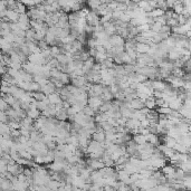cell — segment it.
<instances>
[{"instance_id":"obj_1","label":"cell","mask_w":191,"mask_h":191,"mask_svg":"<svg viewBox=\"0 0 191 191\" xmlns=\"http://www.w3.org/2000/svg\"><path fill=\"white\" fill-rule=\"evenodd\" d=\"M104 102L101 100L100 97H88V100H87V106H89V107L94 111L95 114L98 113V110H100L101 105Z\"/></svg>"},{"instance_id":"obj_2","label":"cell","mask_w":191,"mask_h":191,"mask_svg":"<svg viewBox=\"0 0 191 191\" xmlns=\"http://www.w3.org/2000/svg\"><path fill=\"white\" fill-rule=\"evenodd\" d=\"M109 43L112 47H115V46H124L125 39H123L120 35H118V34H115V35L110 36L109 37Z\"/></svg>"},{"instance_id":"obj_3","label":"cell","mask_w":191,"mask_h":191,"mask_svg":"<svg viewBox=\"0 0 191 191\" xmlns=\"http://www.w3.org/2000/svg\"><path fill=\"white\" fill-rule=\"evenodd\" d=\"M167 83L163 82V81H151V87H152L153 91H159V92H163L167 87Z\"/></svg>"},{"instance_id":"obj_4","label":"cell","mask_w":191,"mask_h":191,"mask_svg":"<svg viewBox=\"0 0 191 191\" xmlns=\"http://www.w3.org/2000/svg\"><path fill=\"white\" fill-rule=\"evenodd\" d=\"M147 142L149 144H151V145L154 147H156L159 144H161L159 135H156V134H151V133L147 135Z\"/></svg>"},{"instance_id":"obj_5","label":"cell","mask_w":191,"mask_h":191,"mask_svg":"<svg viewBox=\"0 0 191 191\" xmlns=\"http://www.w3.org/2000/svg\"><path fill=\"white\" fill-rule=\"evenodd\" d=\"M6 18H7V20H8L9 23H11V24H15V23H17V21H18L19 15H18V14H17L16 11H14V10H9V9H7V11H6Z\"/></svg>"},{"instance_id":"obj_6","label":"cell","mask_w":191,"mask_h":191,"mask_svg":"<svg viewBox=\"0 0 191 191\" xmlns=\"http://www.w3.org/2000/svg\"><path fill=\"white\" fill-rule=\"evenodd\" d=\"M40 92L43 93L44 95H46V96H48V95H50V94H53V93H55L56 92V88H55V86L52 84V83H48L47 85H45V86H43V87H40Z\"/></svg>"},{"instance_id":"obj_7","label":"cell","mask_w":191,"mask_h":191,"mask_svg":"<svg viewBox=\"0 0 191 191\" xmlns=\"http://www.w3.org/2000/svg\"><path fill=\"white\" fill-rule=\"evenodd\" d=\"M92 140L98 142V143H104L105 142V132L104 131H102V132H94L92 134Z\"/></svg>"},{"instance_id":"obj_8","label":"cell","mask_w":191,"mask_h":191,"mask_svg":"<svg viewBox=\"0 0 191 191\" xmlns=\"http://www.w3.org/2000/svg\"><path fill=\"white\" fill-rule=\"evenodd\" d=\"M48 101H49V104H52V105H56V104H58V103H62L63 101L62 98H60V96H59L58 93H53V94H50L47 96Z\"/></svg>"},{"instance_id":"obj_9","label":"cell","mask_w":191,"mask_h":191,"mask_svg":"<svg viewBox=\"0 0 191 191\" xmlns=\"http://www.w3.org/2000/svg\"><path fill=\"white\" fill-rule=\"evenodd\" d=\"M132 140L134 141V143L136 145H144V144H147V136L144 135H141V134H135V135H133Z\"/></svg>"},{"instance_id":"obj_10","label":"cell","mask_w":191,"mask_h":191,"mask_svg":"<svg viewBox=\"0 0 191 191\" xmlns=\"http://www.w3.org/2000/svg\"><path fill=\"white\" fill-rule=\"evenodd\" d=\"M163 144H164L167 147H169V149H172V150H174V147H176V141L174 140V139L169 138V136L165 135V136H163Z\"/></svg>"},{"instance_id":"obj_11","label":"cell","mask_w":191,"mask_h":191,"mask_svg":"<svg viewBox=\"0 0 191 191\" xmlns=\"http://www.w3.org/2000/svg\"><path fill=\"white\" fill-rule=\"evenodd\" d=\"M26 115L28 118H31V120L36 121L37 118H39V116H40V112L37 109H29L26 112Z\"/></svg>"},{"instance_id":"obj_12","label":"cell","mask_w":191,"mask_h":191,"mask_svg":"<svg viewBox=\"0 0 191 191\" xmlns=\"http://www.w3.org/2000/svg\"><path fill=\"white\" fill-rule=\"evenodd\" d=\"M58 81L62 83L64 86H67V85L71 84V77H69V75H68L67 73H60L59 74Z\"/></svg>"},{"instance_id":"obj_13","label":"cell","mask_w":191,"mask_h":191,"mask_svg":"<svg viewBox=\"0 0 191 191\" xmlns=\"http://www.w3.org/2000/svg\"><path fill=\"white\" fill-rule=\"evenodd\" d=\"M144 107L147 110H150V111H152V110H154L156 107V98L153 96H150L149 98H147L145 102H144Z\"/></svg>"},{"instance_id":"obj_14","label":"cell","mask_w":191,"mask_h":191,"mask_svg":"<svg viewBox=\"0 0 191 191\" xmlns=\"http://www.w3.org/2000/svg\"><path fill=\"white\" fill-rule=\"evenodd\" d=\"M139 170H140V169H138V168L134 167V165H132V164H130L129 162H127V163H125L124 171H125V172H127L129 176H132V174H134V173H139Z\"/></svg>"},{"instance_id":"obj_15","label":"cell","mask_w":191,"mask_h":191,"mask_svg":"<svg viewBox=\"0 0 191 191\" xmlns=\"http://www.w3.org/2000/svg\"><path fill=\"white\" fill-rule=\"evenodd\" d=\"M168 58H169V60H171V62H174V60H176V59L180 58V55L178 54V52H176V49H170L169 52H168Z\"/></svg>"},{"instance_id":"obj_16","label":"cell","mask_w":191,"mask_h":191,"mask_svg":"<svg viewBox=\"0 0 191 191\" xmlns=\"http://www.w3.org/2000/svg\"><path fill=\"white\" fill-rule=\"evenodd\" d=\"M55 118L57 121H63V122H66L68 120V116H67V113L65 110H60L59 112H57V114H56Z\"/></svg>"},{"instance_id":"obj_17","label":"cell","mask_w":191,"mask_h":191,"mask_svg":"<svg viewBox=\"0 0 191 191\" xmlns=\"http://www.w3.org/2000/svg\"><path fill=\"white\" fill-rule=\"evenodd\" d=\"M102 5V1H95V0H92V1H88L87 2V6H88V9L92 10V11H96L97 8Z\"/></svg>"},{"instance_id":"obj_18","label":"cell","mask_w":191,"mask_h":191,"mask_svg":"<svg viewBox=\"0 0 191 191\" xmlns=\"http://www.w3.org/2000/svg\"><path fill=\"white\" fill-rule=\"evenodd\" d=\"M18 24H21V25H28L29 26V23H30V19L28 17L27 14H23V15H19V18H18Z\"/></svg>"},{"instance_id":"obj_19","label":"cell","mask_w":191,"mask_h":191,"mask_svg":"<svg viewBox=\"0 0 191 191\" xmlns=\"http://www.w3.org/2000/svg\"><path fill=\"white\" fill-rule=\"evenodd\" d=\"M14 11L17 12L18 15H23V14H26V12H27V8L21 2H17V5H16V8L14 9Z\"/></svg>"},{"instance_id":"obj_20","label":"cell","mask_w":191,"mask_h":191,"mask_svg":"<svg viewBox=\"0 0 191 191\" xmlns=\"http://www.w3.org/2000/svg\"><path fill=\"white\" fill-rule=\"evenodd\" d=\"M19 156H20L21 159L28 160V161H31L32 160V156L31 153L28 150H24V151H19Z\"/></svg>"},{"instance_id":"obj_21","label":"cell","mask_w":191,"mask_h":191,"mask_svg":"<svg viewBox=\"0 0 191 191\" xmlns=\"http://www.w3.org/2000/svg\"><path fill=\"white\" fill-rule=\"evenodd\" d=\"M49 50H50V55H52V58H56L59 54H62L60 52V48L58 46H52L49 47Z\"/></svg>"},{"instance_id":"obj_22","label":"cell","mask_w":191,"mask_h":191,"mask_svg":"<svg viewBox=\"0 0 191 191\" xmlns=\"http://www.w3.org/2000/svg\"><path fill=\"white\" fill-rule=\"evenodd\" d=\"M83 114L84 115H86V116H89V118H94L95 116V113H94V111H93V110L91 109V107H89V106H84V107H83Z\"/></svg>"},{"instance_id":"obj_23","label":"cell","mask_w":191,"mask_h":191,"mask_svg":"<svg viewBox=\"0 0 191 191\" xmlns=\"http://www.w3.org/2000/svg\"><path fill=\"white\" fill-rule=\"evenodd\" d=\"M37 92H40V86L38 83L31 82L29 85V93H37Z\"/></svg>"},{"instance_id":"obj_24","label":"cell","mask_w":191,"mask_h":191,"mask_svg":"<svg viewBox=\"0 0 191 191\" xmlns=\"http://www.w3.org/2000/svg\"><path fill=\"white\" fill-rule=\"evenodd\" d=\"M158 114H163V115H169L171 113V110L168 107V106H161V107H158L156 110Z\"/></svg>"},{"instance_id":"obj_25","label":"cell","mask_w":191,"mask_h":191,"mask_svg":"<svg viewBox=\"0 0 191 191\" xmlns=\"http://www.w3.org/2000/svg\"><path fill=\"white\" fill-rule=\"evenodd\" d=\"M31 97L32 98H35L37 102H41V101H44L47 96L43 94L41 92H37V93H31Z\"/></svg>"},{"instance_id":"obj_26","label":"cell","mask_w":191,"mask_h":191,"mask_svg":"<svg viewBox=\"0 0 191 191\" xmlns=\"http://www.w3.org/2000/svg\"><path fill=\"white\" fill-rule=\"evenodd\" d=\"M111 109V102H104L102 105H101L100 110H98V113H106L109 112Z\"/></svg>"},{"instance_id":"obj_27","label":"cell","mask_w":191,"mask_h":191,"mask_svg":"<svg viewBox=\"0 0 191 191\" xmlns=\"http://www.w3.org/2000/svg\"><path fill=\"white\" fill-rule=\"evenodd\" d=\"M8 127H10V130H19L20 129V123L19 122H16V121H9Z\"/></svg>"},{"instance_id":"obj_28","label":"cell","mask_w":191,"mask_h":191,"mask_svg":"<svg viewBox=\"0 0 191 191\" xmlns=\"http://www.w3.org/2000/svg\"><path fill=\"white\" fill-rule=\"evenodd\" d=\"M50 78H55V80L58 81V77H59V74H60V72L57 69V68H52L50 69Z\"/></svg>"},{"instance_id":"obj_29","label":"cell","mask_w":191,"mask_h":191,"mask_svg":"<svg viewBox=\"0 0 191 191\" xmlns=\"http://www.w3.org/2000/svg\"><path fill=\"white\" fill-rule=\"evenodd\" d=\"M37 46H38V47H39V49H40L41 52H44V50L49 49V46H48V45L46 44V41H45V40L38 41V44H37Z\"/></svg>"},{"instance_id":"obj_30","label":"cell","mask_w":191,"mask_h":191,"mask_svg":"<svg viewBox=\"0 0 191 191\" xmlns=\"http://www.w3.org/2000/svg\"><path fill=\"white\" fill-rule=\"evenodd\" d=\"M10 106L2 100V98H0V112H6L7 110H9Z\"/></svg>"},{"instance_id":"obj_31","label":"cell","mask_w":191,"mask_h":191,"mask_svg":"<svg viewBox=\"0 0 191 191\" xmlns=\"http://www.w3.org/2000/svg\"><path fill=\"white\" fill-rule=\"evenodd\" d=\"M109 89H110V92H111V94L114 96L118 92H120V88H118V84H113V85H111L109 87Z\"/></svg>"},{"instance_id":"obj_32","label":"cell","mask_w":191,"mask_h":191,"mask_svg":"<svg viewBox=\"0 0 191 191\" xmlns=\"http://www.w3.org/2000/svg\"><path fill=\"white\" fill-rule=\"evenodd\" d=\"M19 132H20V135L21 136H25V138L29 139V135H30V131L27 129H24V127H20L19 129Z\"/></svg>"},{"instance_id":"obj_33","label":"cell","mask_w":191,"mask_h":191,"mask_svg":"<svg viewBox=\"0 0 191 191\" xmlns=\"http://www.w3.org/2000/svg\"><path fill=\"white\" fill-rule=\"evenodd\" d=\"M149 127H150V121L147 118L140 122V127H142V129H149Z\"/></svg>"},{"instance_id":"obj_34","label":"cell","mask_w":191,"mask_h":191,"mask_svg":"<svg viewBox=\"0 0 191 191\" xmlns=\"http://www.w3.org/2000/svg\"><path fill=\"white\" fill-rule=\"evenodd\" d=\"M14 111H19V110H21V105H20V102L19 101H16L15 103L12 104L11 106H10Z\"/></svg>"},{"instance_id":"obj_35","label":"cell","mask_w":191,"mask_h":191,"mask_svg":"<svg viewBox=\"0 0 191 191\" xmlns=\"http://www.w3.org/2000/svg\"><path fill=\"white\" fill-rule=\"evenodd\" d=\"M63 188H64V191H73V185L71 183H66Z\"/></svg>"},{"instance_id":"obj_36","label":"cell","mask_w":191,"mask_h":191,"mask_svg":"<svg viewBox=\"0 0 191 191\" xmlns=\"http://www.w3.org/2000/svg\"><path fill=\"white\" fill-rule=\"evenodd\" d=\"M0 191H1V190H0Z\"/></svg>"}]
</instances>
